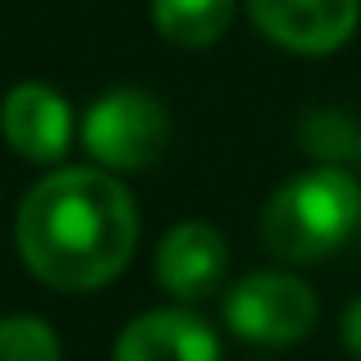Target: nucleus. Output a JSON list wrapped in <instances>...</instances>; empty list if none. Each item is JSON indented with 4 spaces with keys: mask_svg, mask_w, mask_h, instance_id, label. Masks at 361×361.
Listing matches in <instances>:
<instances>
[{
    "mask_svg": "<svg viewBox=\"0 0 361 361\" xmlns=\"http://www.w3.org/2000/svg\"><path fill=\"white\" fill-rule=\"evenodd\" d=\"M224 265H229V247L220 229H211L206 220L174 224L156 247V279L178 302H197L215 293V283L224 279Z\"/></svg>",
    "mask_w": 361,
    "mask_h": 361,
    "instance_id": "6e6552de",
    "label": "nucleus"
},
{
    "mask_svg": "<svg viewBox=\"0 0 361 361\" xmlns=\"http://www.w3.org/2000/svg\"><path fill=\"white\" fill-rule=\"evenodd\" d=\"M151 18L174 46H211L229 32L233 0H151Z\"/></svg>",
    "mask_w": 361,
    "mask_h": 361,
    "instance_id": "1a4fd4ad",
    "label": "nucleus"
},
{
    "mask_svg": "<svg viewBox=\"0 0 361 361\" xmlns=\"http://www.w3.org/2000/svg\"><path fill=\"white\" fill-rule=\"evenodd\" d=\"M115 361H220V338L183 307L142 311L115 338Z\"/></svg>",
    "mask_w": 361,
    "mask_h": 361,
    "instance_id": "0eeeda50",
    "label": "nucleus"
},
{
    "mask_svg": "<svg viewBox=\"0 0 361 361\" xmlns=\"http://www.w3.org/2000/svg\"><path fill=\"white\" fill-rule=\"evenodd\" d=\"M169 110L142 87L101 92L82 115V147L106 169H147L169 147Z\"/></svg>",
    "mask_w": 361,
    "mask_h": 361,
    "instance_id": "7ed1b4c3",
    "label": "nucleus"
},
{
    "mask_svg": "<svg viewBox=\"0 0 361 361\" xmlns=\"http://www.w3.org/2000/svg\"><path fill=\"white\" fill-rule=\"evenodd\" d=\"M224 325L256 348H288L316 325V293L283 270L247 274L224 298Z\"/></svg>",
    "mask_w": 361,
    "mask_h": 361,
    "instance_id": "20e7f679",
    "label": "nucleus"
},
{
    "mask_svg": "<svg viewBox=\"0 0 361 361\" xmlns=\"http://www.w3.org/2000/svg\"><path fill=\"white\" fill-rule=\"evenodd\" d=\"M0 133H5V142L23 160L51 165L73 142V110L46 82H18L0 101Z\"/></svg>",
    "mask_w": 361,
    "mask_h": 361,
    "instance_id": "423d86ee",
    "label": "nucleus"
},
{
    "mask_svg": "<svg viewBox=\"0 0 361 361\" xmlns=\"http://www.w3.org/2000/svg\"><path fill=\"white\" fill-rule=\"evenodd\" d=\"M14 243L42 283L60 293H92L133 261L137 206L110 169H55L27 188Z\"/></svg>",
    "mask_w": 361,
    "mask_h": 361,
    "instance_id": "f257e3e1",
    "label": "nucleus"
},
{
    "mask_svg": "<svg viewBox=\"0 0 361 361\" xmlns=\"http://www.w3.org/2000/svg\"><path fill=\"white\" fill-rule=\"evenodd\" d=\"M361 224V188L343 165H320L288 178L265 202L261 238L283 261H320Z\"/></svg>",
    "mask_w": 361,
    "mask_h": 361,
    "instance_id": "f03ea898",
    "label": "nucleus"
},
{
    "mask_svg": "<svg viewBox=\"0 0 361 361\" xmlns=\"http://www.w3.org/2000/svg\"><path fill=\"white\" fill-rule=\"evenodd\" d=\"M247 14L283 51L329 55L357 32L361 0H247Z\"/></svg>",
    "mask_w": 361,
    "mask_h": 361,
    "instance_id": "39448f33",
    "label": "nucleus"
},
{
    "mask_svg": "<svg viewBox=\"0 0 361 361\" xmlns=\"http://www.w3.org/2000/svg\"><path fill=\"white\" fill-rule=\"evenodd\" d=\"M343 348L361 361V298L348 307V316H343Z\"/></svg>",
    "mask_w": 361,
    "mask_h": 361,
    "instance_id": "f8f14e48",
    "label": "nucleus"
},
{
    "mask_svg": "<svg viewBox=\"0 0 361 361\" xmlns=\"http://www.w3.org/2000/svg\"><path fill=\"white\" fill-rule=\"evenodd\" d=\"M302 147L320 160V165H343L353 151H361V133L353 128V119L338 110H311L302 119Z\"/></svg>",
    "mask_w": 361,
    "mask_h": 361,
    "instance_id": "9d476101",
    "label": "nucleus"
},
{
    "mask_svg": "<svg viewBox=\"0 0 361 361\" xmlns=\"http://www.w3.org/2000/svg\"><path fill=\"white\" fill-rule=\"evenodd\" d=\"M0 361H60V338L42 316H0Z\"/></svg>",
    "mask_w": 361,
    "mask_h": 361,
    "instance_id": "9b49d317",
    "label": "nucleus"
}]
</instances>
